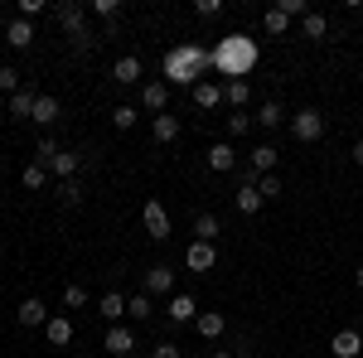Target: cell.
<instances>
[{
  "label": "cell",
  "instance_id": "obj_1",
  "mask_svg": "<svg viewBox=\"0 0 363 358\" xmlns=\"http://www.w3.org/2000/svg\"><path fill=\"white\" fill-rule=\"evenodd\" d=\"M208 58H213V73H223L228 83L233 78H247L252 63H257V44H252L247 34H228L218 49H208Z\"/></svg>",
  "mask_w": 363,
  "mask_h": 358
},
{
  "label": "cell",
  "instance_id": "obj_2",
  "mask_svg": "<svg viewBox=\"0 0 363 358\" xmlns=\"http://www.w3.org/2000/svg\"><path fill=\"white\" fill-rule=\"evenodd\" d=\"M208 68H213V58H208V49H199V44H174L165 54V78L169 83L194 87V83H203Z\"/></svg>",
  "mask_w": 363,
  "mask_h": 358
},
{
  "label": "cell",
  "instance_id": "obj_3",
  "mask_svg": "<svg viewBox=\"0 0 363 358\" xmlns=\"http://www.w3.org/2000/svg\"><path fill=\"white\" fill-rule=\"evenodd\" d=\"M54 20L63 25V34L73 39V49H78V54L97 49V34H92V25H87V5H78V0H63V5H54Z\"/></svg>",
  "mask_w": 363,
  "mask_h": 358
},
{
  "label": "cell",
  "instance_id": "obj_4",
  "mask_svg": "<svg viewBox=\"0 0 363 358\" xmlns=\"http://www.w3.org/2000/svg\"><path fill=\"white\" fill-rule=\"evenodd\" d=\"M34 155H39V165L49 169L58 184H63V179H78V169H83V155H78V150H63V145H54V140H39Z\"/></svg>",
  "mask_w": 363,
  "mask_h": 358
},
{
  "label": "cell",
  "instance_id": "obj_5",
  "mask_svg": "<svg viewBox=\"0 0 363 358\" xmlns=\"http://www.w3.org/2000/svg\"><path fill=\"white\" fill-rule=\"evenodd\" d=\"M291 136L306 140V145H310V140H320V136H325V111H320V107H301L296 116H291Z\"/></svg>",
  "mask_w": 363,
  "mask_h": 358
},
{
  "label": "cell",
  "instance_id": "obj_6",
  "mask_svg": "<svg viewBox=\"0 0 363 358\" xmlns=\"http://www.w3.org/2000/svg\"><path fill=\"white\" fill-rule=\"evenodd\" d=\"M140 223H145V237H155V242L169 237V208L160 198H145V203H140Z\"/></svg>",
  "mask_w": 363,
  "mask_h": 358
},
{
  "label": "cell",
  "instance_id": "obj_7",
  "mask_svg": "<svg viewBox=\"0 0 363 358\" xmlns=\"http://www.w3.org/2000/svg\"><path fill=\"white\" fill-rule=\"evenodd\" d=\"M277 160H281V150L272 145V140H262L257 150L247 155V179H262V174H277Z\"/></svg>",
  "mask_w": 363,
  "mask_h": 358
},
{
  "label": "cell",
  "instance_id": "obj_8",
  "mask_svg": "<svg viewBox=\"0 0 363 358\" xmlns=\"http://www.w3.org/2000/svg\"><path fill=\"white\" fill-rule=\"evenodd\" d=\"M184 267H189V272H199V276H208L213 267H218V247H213V242H189Z\"/></svg>",
  "mask_w": 363,
  "mask_h": 358
},
{
  "label": "cell",
  "instance_id": "obj_9",
  "mask_svg": "<svg viewBox=\"0 0 363 358\" xmlns=\"http://www.w3.org/2000/svg\"><path fill=\"white\" fill-rule=\"evenodd\" d=\"M102 349H107L112 358H131L140 344H136V334L126 330V325H112V330H107V339H102Z\"/></svg>",
  "mask_w": 363,
  "mask_h": 358
},
{
  "label": "cell",
  "instance_id": "obj_10",
  "mask_svg": "<svg viewBox=\"0 0 363 358\" xmlns=\"http://www.w3.org/2000/svg\"><path fill=\"white\" fill-rule=\"evenodd\" d=\"M145 296H174V272H169V262L145 267Z\"/></svg>",
  "mask_w": 363,
  "mask_h": 358
},
{
  "label": "cell",
  "instance_id": "obj_11",
  "mask_svg": "<svg viewBox=\"0 0 363 358\" xmlns=\"http://www.w3.org/2000/svg\"><path fill=\"white\" fill-rule=\"evenodd\" d=\"M15 320H20L25 330H44V325H49V305L39 301V296H29V301H20V310H15Z\"/></svg>",
  "mask_w": 363,
  "mask_h": 358
},
{
  "label": "cell",
  "instance_id": "obj_12",
  "mask_svg": "<svg viewBox=\"0 0 363 358\" xmlns=\"http://www.w3.org/2000/svg\"><path fill=\"white\" fill-rule=\"evenodd\" d=\"M194 330H199V339H208V344H218V339L228 334V320H223V310H199Z\"/></svg>",
  "mask_w": 363,
  "mask_h": 358
},
{
  "label": "cell",
  "instance_id": "obj_13",
  "mask_svg": "<svg viewBox=\"0 0 363 358\" xmlns=\"http://www.w3.org/2000/svg\"><path fill=\"white\" fill-rule=\"evenodd\" d=\"M233 203H238V213H242V218H252V213H262V203H267V198L257 194V179L242 174V184H238V194H233Z\"/></svg>",
  "mask_w": 363,
  "mask_h": 358
},
{
  "label": "cell",
  "instance_id": "obj_14",
  "mask_svg": "<svg viewBox=\"0 0 363 358\" xmlns=\"http://www.w3.org/2000/svg\"><path fill=\"white\" fill-rule=\"evenodd\" d=\"M330 354L335 358H363V334L359 330H339L330 339Z\"/></svg>",
  "mask_w": 363,
  "mask_h": 358
},
{
  "label": "cell",
  "instance_id": "obj_15",
  "mask_svg": "<svg viewBox=\"0 0 363 358\" xmlns=\"http://www.w3.org/2000/svg\"><path fill=\"white\" fill-rule=\"evenodd\" d=\"M44 339H49L54 349H68V344H73V320H68V315H49V325H44Z\"/></svg>",
  "mask_w": 363,
  "mask_h": 358
},
{
  "label": "cell",
  "instance_id": "obj_16",
  "mask_svg": "<svg viewBox=\"0 0 363 358\" xmlns=\"http://www.w3.org/2000/svg\"><path fill=\"white\" fill-rule=\"evenodd\" d=\"M140 107L155 111V116H165V107H169V83H145V87H140Z\"/></svg>",
  "mask_w": 363,
  "mask_h": 358
},
{
  "label": "cell",
  "instance_id": "obj_17",
  "mask_svg": "<svg viewBox=\"0 0 363 358\" xmlns=\"http://www.w3.org/2000/svg\"><path fill=\"white\" fill-rule=\"evenodd\" d=\"M233 165H238V150H233L228 140H213V145H208V169H213V174H228Z\"/></svg>",
  "mask_w": 363,
  "mask_h": 358
},
{
  "label": "cell",
  "instance_id": "obj_18",
  "mask_svg": "<svg viewBox=\"0 0 363 358\" xmlns=\"http://www.w3.org/2000/svg\"><path fill=\"white\" fill-rule=\"evenodd\" d=\"M140 73H145V68H140L136 54H126V58H116V63H112V83H121V87L140 83Z\"/></svg>",
  "mask_w": 363,
  "mask_h": 358
},
{
  "label": "cell",
  "instance_id": "obj_19",
  "mask_svg": "<svg viewBox=\"0 0 363 358\" xmlns=\"http://www.w3.org/2000/svg\"><path fill=\"white\" fill-rule=\"evenodd\" d=\"M5 44H10V49H29V44H34V25L15 15V20L5 25Z\"/></svg>",
  "mask_w": 363,
  "mask_h": 358
},
{
  "label": "cell",
  "instance_id": "obj_20",
  "mask_svg": "<svg viewBox=\"0 0 363 358\" xmlns=\"http://www.w3.org/2000/svg\"><path fill=\"white\" fill-rule=\"evenodd\" d=\"M150 136L160 140V145H174V140H179V116H174V111L155 116V121H150Z\"/></svg>",
  "mask_w": 363,
  "mask_h": 358
},
{
  "label": "cell",
  "instance_id": "obj_21",
  "mask_svg": "<svg viewBox=\"0 0 363 358\" xmlns=\"http://www.w3.org/2000/svg\"><path fill=\"white\" fill-rule=\"evenodd\" d=\"M97 315H102L107 325H121V315H126V296H121V291H107V296L97 301Z\"/></svg>",
  "mask_w": 363,
  "mask_h": 358
},
{
  "label": "cell",
  "instance_id": "obj_22",
  "mask_svg": "<svg viewBox=\"0 0 363 358\" xmlns=\"http://www.w3.org/2000/svg\"><path fill=\"white\" fill-rule=\"evenodd\" d=\"M169 320H174V325H194L199 320L194 296H169Z\"/></svg>",
  "mask_w": 363,
  "mask_h": 358
},
{
  "label": "cell",
  "instance_id": "obj_23",
  "mask_svg": "<svg viewBox=\"0 0 363 358\" xmlns=\"http://www.w3.org/2000/svg\"><path fill=\"white\" fill-rule=\"evenodd\" d=\"M194 102H199L203 111H218V107H223V87L203 78V83H194Z\"/></svg>",
  "mask_w": 363,
  "mask_h": 358
},
{
  "label": "cell",
  "instance_id": "obj_24",
  "mask_svg": "<svg viewBox=\"0 0 363 358\" xmlns=\"http://www.w3.org/2000/svg\"><path fill=\"white\" fill-rule=\"evenodd\" d=\"M34 102H39V92H34V87H20V92L10 97V116H20V121H34Z\"/></svg>",
  "mask_w": 363,
  "mask_h": 358
},
{
  "label": "cell",
  "instance_id": "obj_25",
  "mask_svg": "<svg viewBox=\"0 0 363 358\" xmlns=\"http://www.w3.org/2000/svg\"><path fill=\"white\" fill-rule=\"evenodd\" d=\"M252 121H257L262 131H277V126H286V111H281V102H262Z\"/></svg>",
  "mask_w": 363,
  "mask_h": 358
},
{
  "label": "cell",
  "instance_id": "obj_26",
  "mask_svg": "<svg viewBox=\"0 0 363 358\" xmlns=\"http://www.w3.org/2000/svg\"><path fill=\"white\" fill-rule=\"evenodd\" d=\"M218 233H223L218 213H199L194 218V242H218Z\"/></svg>",
  "mask_w": 363,
  "mask_h": 358
},
{
  "label": "cell",
  "instance_id": "obj_27",
  "mask_svg": "<svg viewBox=\"0 0 363 358\" xmlns=\"http://www.w3.org/2000/svg\"><path fill=\"white\" fill-rule=\"evenodd\" d=\"M58 116H63V107H58V97H49V92H39V102H34V121H39V126H54Z\"/></svg>",
  "mask_w": 363,
  "mask_h": 358
},
{
  "label": "cell",
  "instance_id": "obj_28",
  "mask_svg": "<svg viewBox=\"0 0 363 358\" xmlns=\"http://www.w3.org/2000/svg\"><path fill=\"white\" fill-rule=\"evenodd\" d=\"M247 78H233V83H223V102L228 107H238V111H247Z\"/></svg>",
  "mask_w": 363,
  "mask_h": 358
},
{
  "label": "cell",
  "instance_id": "obj_29",
  "mask_svg": "<svg viewBox=\"0 0 363 358\" xmlns=\"http://www.w3.org/2000/svg\"><path fill=\"white\" fill-rule=\"evenodd\" d=\"M262 29H267V34H286V29H291V15H286V5H272V10H267V20H262Z\"/></svg>",
  "mask_w": 363,
  "mask_h": 358
},
{
  "label": "cell",
  "instance_id": "obj_30",
  "mask_svg": "<svg viewBox=\"0 0 363 358\" xmlns=\"http://www.w3.org/2000/svg\"><path fill=\"white\" fill-rule=\"evenodd\" d=\"M301 29H306V39H325L330 34V20L320 10H310V15H301Z\"/></svg>",
  "mask_w": 363,
  "mask_h": 358
},
{
  "label": "cell",
  "instance_id": "obj_31",
  "mask_svg": "<svg viewBox=\"0 0 363 358\" xmlns=\"http://www.w3.org/2000/svg\"><path fill=\"white\" fill-rule=\"evenodd\" d=\"M58 203H63V208H78V203H83V184H78V179H63V184H58Z\"/></svg>",
  "mask_w": 363,
  "mask_h": 358
},
{
  "label": "cell",
  "instance_id": "obj_32",
  "mask_svg": "<svg viewBox=\"0 0 363 358\" xmlns=\"http://www.w3.org/2000/svg\"><path fill=\"white\" fill-rule=\"evenodd\" d=\"M20 184H25V189H44V184H49V169H44L39 160H34V165H25V174H20Z\"/></svg>",
  "mask_w": 363,
  "mask_h": 358
},
{
  "label": "cell",
  "instance_id": "obj_33",
  "mask_svg": "<svg viewBox=\"0 0 363 358\" xmlns=\"http://www.w3.org/2000/svg\"><path fill=\"white\" fill-rule=\"evenodd\" d=\"M136 116H140V111L131 107V102H121V107H112V126H116V131H131V126H136Z\"/></svg>",
  "mask_w": 363,
  "mask_h": 358
},
{
  "label": "cell",
  "instance_id": "obj_34",
  "mask_svg": "<svg viewBox=\"0 0 363 358\" xmlns=\"http://www.w3.org/2000/svg\"><path fill=\"white\" fill-rule=\"evenodd\" d=\"M126 315H131V320H150V315H155L150 296H145V291H140V296H131V301H126Z\"/></svg>",
  "mask_w": 363,
  "mask_h": 358
},
{
  "label": "cell",
  "instance_id": "obj_35",
  "mask_svg": "<svg viewBox=\"0 0 363 358\" xmlns=\"http://www.w3.org/2000/svg\"><path fill=\"white\" fill-rule=\"evenodd\" d=\"M87 10H92L97 20H107V25H116V15H121V0H92Z\"/></svg>",
  "mask_w": 363,
  "mask_h": 358
},
{
  "label": "cell",
  "instance_id": "obj_36",
  "mask_svg": "<svg viewBox=\"0 0 363 358\" xmlns=\"http://www.w3.org/2000/svg\"><path fill=\"white\" fill-rule=\"evenodd\" d=\"M281 189H286L281 174H262V179H257V194H262V198H281Z\"/></svg>",
  "mask_w": 363,
  "mask_h": 358
},
{
  "label": "cell",
  "instance_id": "obj_37",
  "mask_svg": "<svg viewBox=\"0 0 363 358\" xmlns=\"http://www.w3.org/2000/svg\"><path fill=\"white\" fill-rule=\"evenodd\" d=\"M83 305H87L83 286H63V310H83Z\"/></svg>",
  "mask_w": 363,
  "mask_h": 358
},
{
  "label": "cell",
  "instance_id": "obj_38",
  "mask_svg": "<svg viewBox=\"0 0 363 358\" xmlns=\"http://www.w3.org/2000/svg\"><path fill=\"white\" fill-rule=\"evenodd\" d=\"M194 15L199 20H218L223 15V0H194Z\"/></svg>",
  "mask_w": 363,
  "mask_h": 358
},
{
  "label": "cell",
  "instance_id": "obj_39",
  "mask_svg": "<svg viewBox=\"0 0 363 358\" xmlns=\"http://www.w3.org/2000/svg\"><path fill=\"white\" fill-rule=\"evenodd\" d=\"M247 126H257L247 111H238V116H228V136H247Z\"/></svg>",
  "mask_w": 363,
  "mask_h": 358
},
{
  "label": "cell",
  "instance_id": "obj_40",
  "mask_svg": "<svg viewBox=\"0 0 363 358\" xmlns=\"http://www.w3.org/2000/svg\"><path fill=\"white\" fill-rule=\"evenodd\" d=\"M44 10H49L44 0H20V20H29V25H34V15H44Z\"/></svg>",
  "mask_w": 363,
  "mask_h": 358
},
{
  "label": "cell",
  "instance_id": "obj_41",
  "mask_svg": "<svg viewBox=\"0 0 363 358\" xmlns=\"http://www.w3.org/2000/svg\"><path fill=\"white\" fill-rule=\"evenodd\" d=\"M0 87L15 97V92H20V73H15V68H0Z\"/></svg>",
  "mask_w": 363,
  "mask_h": 358
},
{
  "label": "cell",
  "instance_id": "obj_42",
  "mask_svg": "<svg viewBox=\"0 0 363 358\" xmlns=\"http://www.w3.org/2000/svg\"><path fill=\"white\" fill-rule=\"evenodd\" d=\"M150 358H184V354H179V344H169V339H165V344L150 349Z\"/></svg>",
  "mask_w": 363,
  "mask_h": 358
},
{
  "label": "cell",
  "instance_id": "obj_43",
  "mask_svg": "<svg viewBox=\"0 0 363 358\" xmlns=\"http://www.w3.org/2000/svg\"><path fill=\"white\" fill-rule=\"evenodd\" d=\"M354 165L363 169V140H359V145H354Z\"/></svg>",
  "mask_w": 363,
  "mask_h": 358
},
{
  "label": "cell",
  "instance_id": "obj_44",
  "mask_svg": "<svg viewBox=\"0 0 363 358\" xmlns=\"http://www.w3.org/2000/svg\"><path fill=\"white\" fill-rule=\"evenodd\" d=\"M208 358H238V354H228V349H213V354H208Z\"/></svg>",
  "mask_w": 363,
  "mask_h": 358
},
{
  "label": "cell",
  "instance_id": "obj_45",
  "mask_svg": "<svg viewBox=\"0 0 363 358\" xmlns=\"http://www.w3.org/2000/svg\"><path fill=\"white\" fill-rule=\"evenodd\" d=\"M354 286H359V291H363V267H359V272H354Z\"/></svg>",
  "mask_w": 363,
  "mask_h": 358
}]
</instances>
